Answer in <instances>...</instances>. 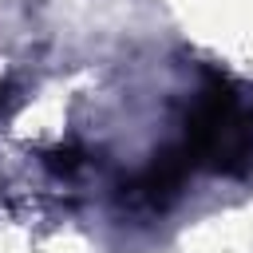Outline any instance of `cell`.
<instances>
[{
  "label": "cell",
  "instance_id": "6da1fadb",
  "mask_svg": "<svg viewBox=\"0 0 253 253\" xmlns=\"http://www.w3.org/2000/svg\"><path fill=\"white\" fill-rule=\"evenodd\" d=\"M182 150L190 154L194 170L245 178L253 174V87L206 71L186 119Z\"/></svg>",
  "mask_w": 253,
  "mask_h": 253
},
{
  "label": "cell",
  "instance_id": "7a4b0ae2",
  "mask_svg": "<svg viewBox=\"0 0 253 253\" xmlns=\"http://www.w3.org/2000/svg\"><path fill=\"white\" fill-rule=\"evenodd\" d=\"M194 174V162H190V154L182 150V142L178 146H166V150H158L142 170H134L126 182H123V190H119V202H123V210H130V213H162V210H170L174 206V198L182 194V186H186V178Z\"/></svg>",
  "mask_w": 253,
  "mask_h": 253
}]
</instances>
